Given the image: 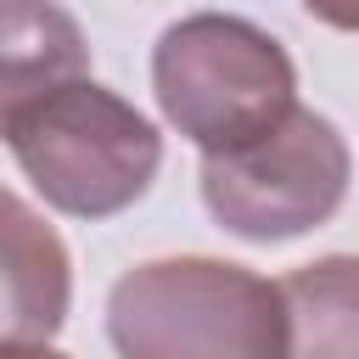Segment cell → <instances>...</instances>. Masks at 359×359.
I'll list each match as a JSON object with an SVG mask.
<instances>
[{"label": "cell", "instance_id": "cell-1", "mask_svg": "<svg viewBox=\"0 0 359 359\" xmlns=\"http://www.w3.org/2000/svg\"><path fill=\"white\" fill-rule=\"evenodd\" d=\"M107 337L118 359H286V297L230 258H146L112 280Z\"/></svg>", "mask_w": 359, "mask_h": 359}, {"label": "cell", "instance_id": "cell-2", "mask_svg": "<svg viewBox=\"0 0 359 359\" xmlns=\"http://www.w3.org/2000/svg\"><path fill=\"white\" fill-rule=\"evenodd\" d=\"M151 90L163 118L202 157L247 151L297 112V67L286 45L236 11H191L168 22L151 45Z\"/></svg>", "mask_w": 359, "mask_h": 359}, {"label": "cell", "instance_id": "cell-3", "mask_svg": "<svg viewBox=\"0 0 359 359\" xmlns=\"http://www.w3.org/2000/svg\"><path fill=\"white\" fill-rule=\"evenodd\" d=\"M6 146L28 185L73 219H112L135 208L163 168L157 123L95 79H79L22 112Z\"/></svg>", "mask_w": 359, "mask_h": 359}, {"label": "cell", "instance_id": "cell-4", "mask_svg": "<svg viewBox=\"0 0 359 359\" xmlns=\"http://www.w3.org/2000/svg\"><path fill=\"white\" fill-rule=\"evenodd\" d=\"M348 174H353V157H348L342 129L325 112L297 107L258 146L230 151V157H202L196 180H202L208 213L230 236L269 247V241L320 230L342 208Z\"/></svg>", "mask_w": 359, "mask_h": 359}, {"label": "cell", "instance_id": "cell-5", "mask_svg": "<svg viewBox=\"0 0 359 359\" xmlns=\"http://www.w3.org/2000/svg\"><path fill=\"white\" fill-rule=\"evenodd\" d=\"M73 309V258L56 224L0 185V342H50Z\"/></svg>", "mask_w": 359, "mask_h": 359}, {"label": "cell", "instance_id": "cell-6", "mask_svg": "<svg viewBox=\"0 0 359 359\" xmlns=\"http://www.w3.org/2000/svg\"><path fill=\"white\" fill-rule=\"evenodd\" d=\"M90 79V39L73 11L45 0H0V140L22 112Z\"/></svg>", "mask_w": 359, "mask_h": 359}, {"label": "cell", "instance_id": "cell-7", "mask_svg": "<svg viewBox=\"0 0 359 359\" xmlns=\"http://www.w3.org/2000/svg\"><path fill=\"white\" fill-rule=\"evenodd\" d=\"M286 359H359V252H325L280 280Z\"/></svg>", "mask_w": 359, "mask_h": 359}, {"label": "cell", "instance_id": "cell-8", "mask_svg": "<svg viewBox=\"0 0 359 359\" xmlns=\"http://www.w3.org/2000/svg\"><path fill=\"white\" fill-rule=\"evenodd\" d=\"M0 359H73L50 342H0Z\"/></svg>", "mask_w": 359, "mask_h": 359}]
</instances>
